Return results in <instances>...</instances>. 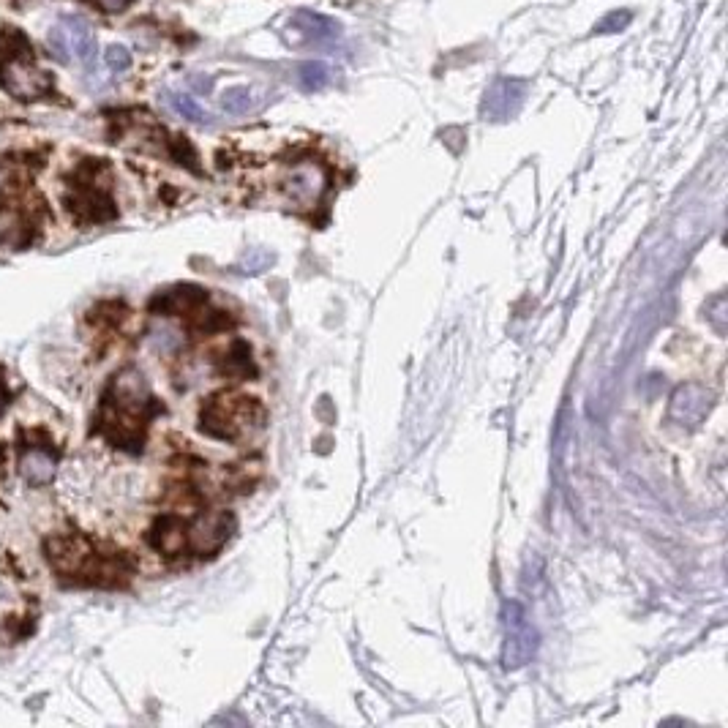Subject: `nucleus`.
<instances>
[{"label": "nucleus", "mask_w": 728, "mask_h": 728, "mask_svg": "<svg viewBox=\"0 0 728 728\" xmlns=\"http://www.w3.org/2000/svg\"><path fill=\"white\" fill-rule=\"evenodd\" d=\"M159 399L150 393L140 371L126 369L112 379L96 415V434L120 450L137 453L145 445L150 420L161 412Z\"/></svg>", "instance_id": "f257e3e1"}, {"label": "nucleus", "mask_w": 728, "mask_h": 728, "mask_svg": "<svg viewBox=\"0 0 728 728\" xmlns=\"http://www.w3.org/2000/svg\"><path fill=\"white\" fill-rule=\"evenodd\" d=\"M41 221L44 205L30 189L25 159L0 161V243L25 249L39 235Z\"/></svg>", "instance_id": "f03ea898"}, {"label": "nucleus", "mask_w": 728, "mask_h": 728, "mask_svg": "<svg viewBox=\"0 0 728 728\" xmlns=\"http://www.w3.org/2000/svg\"><path fill=\"white\" fill-rule=\"evenodd\" d=\"M47 557L58 576L90 587H115L131 573V565L120 554L96 549L82 535H52L47 540Z\"/></svg>", "instance_id": "7ed1b4c3"}, {"label": "nucleus", "mask_w": 728, "mask_h": 728, "mask_svg": "<svg viewBox=\"0 0 728 728\" xmlns=\"http://www.w3.org/2000/svg\"><path fill=\"white\" fill-rule=\"evenodd\" d=\"M63 202L69 208L71 219L82 227L107 224L118 216L112 200V172L110 164L101 159H85L66 180Z\"/></svg>", "instance_id": "20e7f679"}, {"label": "nucleus", "mask_w": 728, "mask_h": 728, "mask_svg": "<svg viewBox=\"0 0 728 728\" xmlns=\"http://www.w3.org/2000/svg\"><path fill=\"white\" fill-rule=\"evenodd\" d=\"M0 88L20 101L52 96V77L36 63L33 44L17 28H0Z\"/></svg>", "instance_id": "39448f33"}, {"label": "nucleus", "mask_w": 728, "mask_h": 728, "mask_svg": "<svg viewBox=\"0 0 728 728\" xmlns=\"http://www.w3.org/2000/svg\"><path fill=\"white\" fill-rule=\"evenodd\" d=\"M265 426V407L257 399L221 393L202 407L200 429L221 442H235Z\"/></svg>", "instance_id": "423d86ee"}, {"label": "nucleus", "mask_w": 728, "mask_h": 728, "mask_svg": "<svg viewBox=\"0 0 728 728\" xmlns=\"http://www.w3.org/2000/svg\"><path fill=\"white\" fill-rule=\"evenodd\" d=\"M150 311L164 314V317H183L191 328L205 330V333L230 325V317L224 311L210 309L208 292L194 287V284H180V287L159 292L156 298L150 300Z\"/></svg>", "instance_id": "0eeeda50"}, {"label": "nucleus", "mask_w": 728, "mask_h": 728, "mask_svg": "<svg viewBox=\"0 0 728 728\" xmlns=\"http://www.w3.org/2000/svg\"><path fill=\"white\" fill-rule=\"evenodd\" d=\"M325 189H328V172L314 159L295 161L281 178V197L295 210L317 208Z\"/></svg>", "instance_id": "6e6552de"}, {"label": "nucleus", "mask_w": 728, "mask_h": 728, "mask_svg": "<svg viewBox=\"0 0 728 728\" xmlns=\"http://www.w3.org/2000/svg\"><path fill=\"white\" fill-rule=\"evenodd\" d=\"M50 50L66 63L77 60L82 66H90L96 60V33L80 17H66L50 30Z\"/></svg>", "instance_id": "1a4fd4ad"}, {"label": "nucleus", "mask_w": 728, "mask_h": 728, "mask_svg": "<svg viewBox=\"0 0 728 728\" xmlns=\"http://www.w3.org/2000/svg\"><path fill=\"white\" fill-rule=\"evenodd\" d=\"M505 628H508V644H505V666L519 669L538 649V633L529 625L519 603L505 606Z\"/></svg>", "instance_id": "9d476101"}, {"label": "nucleus", "mask_w": 728, "mask_h": 728, "mask_svg": "<svg viewBox=\"0 0 728 728\" xmlns=\"http://www.w3.org/2000/svg\"><path fill=\"white\" fill-rule=\"evenodd\" d=\"M524 96H527V85H524V82L497 80L489 90H486V96H483L480 115L486 120H491V123H502V120L513 118V115L521 110Z\"/></svg>", "instance_id": "9b49d317"}, {"label": "nucleus", "mask_w": 728, "mask_h": 728, "mask_svg": "<svg viewBox=\"0 0 728 728\" xmlns=\"http://www.w3.org/2000/svg\"><path fill=\"white\" fill-rule=\"evenodd\" d=\"M712 407V393L701 385H682L671 396L669 418L682 429H696Z\"/></svg>", "instance_id": "f8f14e48"}, {"label": "nucleus", "mask_w": 728, "mask_h": 728, "mask_svg": "<svg viewBox=\"0 0 728 728\" xmlns=\"http://www.w3.org/2000/svg\"><path fill=\"white\" fill-rule=\"evenodd\" d=\"M232 532V516L221 513V516H210L197 524L186 527V540H189V549L197 554H210L224 546V540L230 538Z\"/></svg>", "instance_id": "ddd939ff"}, {"label": "nucleus", "mask_w": 728, "mask_h": 728, "mask_svg": "<svg viewBox=\"0 0 728 728\" xmlns=\"http://www.w3.org/2000/svg\"><path fill=\"white\" fill-rule=\"evenodd\" d=\"M186 521L175 516V513H167V516H161L153 529H150V546L156 551H161L164 557H178L183 551L189 549V540H186Z\"/></svg>", "instance_id": "4468645a"}, {"label": "nucleus", "mask_w": 728, "mask_h": 728, "mask_svg": "<svg viewBox=\"0 0 728 728\" xmlns=\"http://www.w3.org/2000/svg\"><path fill=\"white\" fill-rule=\"evenodd\" d=\"M55 461L58 459H55V453H52L50 445H44V442L25 445L20 459L22 478L28 480L30 486H44V483H50L52 475H55Z\"/></svg>", "instance_id": "2eb2a0df"}, {"label": "nucleus", "mask_w": 728, "mask_h": 728, "mask_svg": "<svg viewBox=\"0 0 728 728\" xmlns=\"http://www.w3.org/2000/svg\"><path fill=\"white\" fill-rule=\"evenodd\" d=\"M290 22L292 28L303 36V41H309V44H330V41L339 39L341 33L339 22L314 14V11H295Z\"/></svg>", "instance_id": "dca6fc26"}, {"label": "nucleus", "mask_w": 728, "mask_h": 728, "mask_svg": "<svg viewBox=\"0 0 728 728\" xmlns=\"http://www.w3.org/2000/svg\"><path fill=\"white\" fill-rule=\"evenodd\" d=\"M219 371L224 377H235V379L257 377V363L251 360L249 344H246V341H232L230 350L224 352V358H221Z\"/></svg>", "instance_id": "f3484780"}, {"label": "nucleus", "mask_w": 728, "mask_h": 728, "mask_svg": "<svg viewBox=\"0 0 728 728\" xmlns=\"http://www.w3.org/2000/svg\"><path fill=\"white\" fill-rule=\"evenodd\" d=\"M167 101H170V107L178 115H183L186 120H194V123H208L210 115L202 110L197 101L186 96V93H167Z\"/></svg>", "instance_id": "a211bd4d"}, {"label": "nucleus", "mask_w": 728, "mask_h": 728, "mask_svg": "<svg viewBox=\"0 0 728 728\" xmlns=\"http://www.w3.org/2000/svg\"><path fill=\"white\" fill-rule=\"evenodd\" d=\"M298 80L306 90H317L328 82V66L325 63H303L298 69Z\"/></svg>", "instance_id": "6ab92c4d"}, {"label": "nucleus", "mask_w": 728, "mask_h": 728, "mask_svg": "<svg viewBox=\"0 0 728 728\" xmlns=\"http://www.w3.org/2000/svg\"><path fill=\"white\" fill-rule=\"evenodd\" d=\"M224 110L230 112V115H243V112L251 110V90L249 88H232L224 93Z\"/></svg>", "instance_id": "aec40b11"}, {"label": "nucleus", "mask_w": 728, "mask_h": 728, "mask_svg": "<svg viewBox=\"0 0 728 728\" xmlns=\"http://www.w3.org/2000/svg\"><path fill=\"white\" fill-rule=\"evenodd\" d=\"M630 22L628 11H611L609 17H603L600 25L595 28V33H614V30H622Z\"/></svg>", "instance_id": "412c9836"}, {"label": "nucleus", "mask_w": 728, "mask_h": 728, "mask_svg": "<svg viewBox=\"0 0 728 728\" xmlns=\"http://www.w3.org/2000/svg\"><path fill=\"white\" fill-rule=\"evenodd\" d=\"M107 66H110L112 71H126L131 66V55L126 47H120V44H115V47H110L107 50Z\"/></svg>", "instance_id": "4be33fe9"}, {"label": "nucleus", "mask_w": 728, "mask_h": 728, "mask_svg": "<svg viewBox=\"0 0 728 728\" xmlns=\"http://www.w3.org/2000/svg\"><path fill=\"white\" fill-rule=\"evenodd\" d=\"M90 3L93 9L104 11V14H120V11H126L134 3V0H85Z\"/></svg>", "instance_id": "5701e85b"}, {"label": "nucleus", "mask_w": 728, "mask_h": 728, "mask_svg": "<svg viewBox=\"0 0 728 728\" xmlns=\"http://www.w3.org/2000/svg\"><path fill=\"white\" fill-rule=\"evenodd\" d=\"M6 407V388H3V382H0V412Z\"/></svg>", "instance_id": "b1692460"}]
</instances>
